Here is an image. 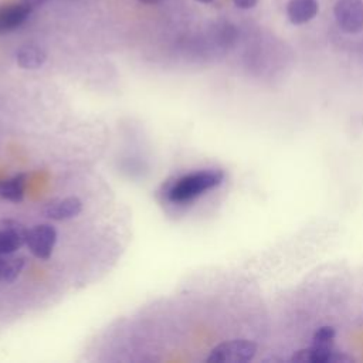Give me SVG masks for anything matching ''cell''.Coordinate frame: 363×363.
Here are the masks:
<instances>
[{"instance_id":"cell-1","label":"cell","mask_w":363,"mask_h":363,"mask_svg":"<svg viewBox=\"0 0 363 363\" xmlns=\"http://www.w3.org/2000/svg\"><path fill=\"white\" fill-rule=\"evenodd\" d=\"M224 180V172L220 169L196 170L176 179L166 189V199L174 204H184L218 187Z\"/></svg>"},{"instance_id":"cell-2","label":"cell","mask_w":363,"mask_h":363,"mask_svg":"<svg viewBox=\"0 0 363 363\" xmlns=\"http://www.w3.org/2000/svg\"><path fill=\"white\" fill-rule=\"evenodd\" d=\"M257 353V345L247 339H233L216 345L206 362L211 363H245L254 359Z\"/></svg>"},{"instance_id":"cell-3","label":"cell","mask_w":363,"mask_h":363,"mask_svg":"<svg viewBox=\"0 0 363 363\" xmlns=\"http://www.w3.org/2000/svg\"><path fill=\"white\" fill-rule=\"evenodd\" d=\"M57 238V230L51 224H37L27 230L26 245L34 257L48 259L54 251Z\"/></svg>"},{"instance_id":"cell-4","label":"cell","mask_w":363,"mask_h":363,"mask_svg":"<svg viewBox=\"0 0 363 363\" xmlns=\"http://www.w3.org/2000/svg\"><path fill=\"white\" fill-rule=\"evenodd\" d=\"M333 14L342 31L356 34L363 30V0H336Z\"/></svg>"},{"instance_id":"cell-5","label":"cell","mask_w":363,"mask_h":363,"mask_svg":"<svg viewBox=\"0 0 363 363\" xmlns=\"http://www.w3.org/2000/svg\"><path fill=\"white\" fill-rule=\"evenodd\" d=\"M27 230L16 220H3L0 225V255L16 252L26 244Z\"/></svg>"},{"instance_id":"cell-6","label":"cell","mask_w":363,"mask_h":363,"mask_svg":"<svg viewBox=\"0 0 363 363\" xmlns=\"http://www.w3.org/2000/svg\"><path fill=\"white\" fill-rule=\"evenodd\" d=\"M31 11L33 9L23 1L0 4V34H7L21 27L28 20Z\"/></svg>"},{"instance_id":"cell-7","label":"cell","mask_w":363,"mask_h":363,"mask_svg":"<svg viewBox=\"0 0 363 363\" xmlns=\"http://www.w3.org/2000/svg\"><path fill=\"white\" fill-rule=\"evenodd\" d=\"M81 211H82V201L75 196L51 200L44 207V216L51 220H55V221H64V220L74 218Z\"/></svg>"},{"instance_id":"cell-8","label":"cell","mask_w":363,"mask_h":363,"mask_svg":"<svg viewBox=\"0 0 363 363\" xmlns=\"http://www.w3.org/2000/svg\"><path fill=\"white\" fill-rule=\"evenodd\" d=\"M294 362H309V363H329V362H350L352 359L346 354L333 352L332 347L313 346L308 349H301L292 356Z\"/></svg>"},{"instance_id":"cell-9","label":"cell","mask_w":363,"mask_h":363,"mask_svg":"<svg viewBox=\"0 0 363 363\" xmlns=\"http://www.w3.org/2000/svg\"><path fill=\"white\" fill-rule=\"evenodd\" d=\"M318 11V0H289L286 4L288 20L296 26L311 21Z\"/></svg>"},{"instance_id":"cell-10","label":"cell","mask_w":363,"mask_h":363,"mask_svg":"<svg viewBox=\"0 0 363 363\" xmlns=\"http://www.w3.org/2000/svg\"><path fill=\"white\" fill-rule=\"evenodd\" d=\"M16 61L23 69H38L47 61V52L37 44H24L17 50Z\"/></svg>"},{"instance_id":"cell-11","label":"cell","mask_w":363,"mask_h":363,"mask_svg":"<svg viewBox=\"0 0 363 363\" xmlns=\"http://www.w3.org/2000/svg\"><path fill=\"white\" fill-rule=\"evenodd\" d=\"M24 190H26V174L18 173L13 177L4 179L0 182V197L11 201V203H20L24 199Z\"/></svg>"},{"instance_id":"cell-12","label":"cell","mask_w":363,"mask_h":363,"mask_svg":"<svg viewBox=\"0 0 363 363\" xmlns=\"http://www.w3.org/2000/svg\"><path fill=\"white\" fill-rule=\"evenodd\" d=\"M24 268V258H0V282H13L18 278L20 272Z\"/></svg>"},{"instance_id":"cell-13","label":"cell","mask_w":363,"mask_h":363,"mask_svg":"<svg viewBox=\"0 0 363 363\" xmlns=\"http://www.w3.org/2000/svg\"><path fill=\"white\" fill-rule=\"evenodd\" d=\"M335 339V328L320 326L312 336V345L320 347H332Z\"/></svg>"},{"instance_id":"cell-14","label":"cell","mask_w":363,"mask_h":363,"mask_svg":"<svg viewBox=\"0 0 363 363\" xmlns=\"http://www.w3.org/2000/svg\"><path fill=\"white\" fill-rule=\"evenodd\" d=\"M234 4L238 7V9H242V10H248V9H252L258 0H233Z\"/></svg>"},{"instance_id":"cell-15","label":"cell","mask_w":363,"mask_h":363,"mask_svg":"<svg viewBox=\"0 0 363 363\" xmlns=\"http://www.w3.org/2000/svg\"><path fill=\"white\" fill-rule=\"evenodd\" d=\"M20 1H23L24 4H27L28 7H31L33 10L34 9H37V7H41V6H44L47 1H50V0H20Z\"/></svg>"},{"instance_id":"cell-16","label":"cell","mask_w":363,"mask_h":363,"mask_svg":"<svg viewBox=\"0 0 363 363\" xmlns=\"http://www.w3.org/2000/svg\"><path fill=\"white\" fill-rule=\"evenodd\" d=\"M138 1H140L143 4H159V3H162L164 0H138Z\"/></svg>"},{"instance_id":"cell-17","label":"cell","mask_w":363,"mask_h":363,"mask_svg":"<svg viewBox=\"0 0 363 363\" xmlns=\"http://www.w3.org/2000/svg\"><path fill=\"white\" fill-rule=\"evenodd\" d=\"M196 1H199V3H204V4H208V3H211L213 0H196Z\"/></svg>"}]
</instances>
